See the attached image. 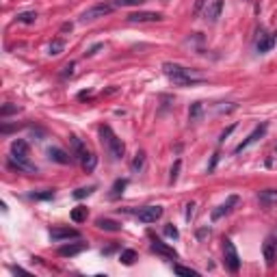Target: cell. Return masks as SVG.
I'll list each match as a JSON object with an SVG mask.
<instances>
[{"label": "cell", "mask_w": 277, "mask_h": 277, "mask_svg": "<svg viewBox=\"0 0 277 277\" xmlns=\"http://www.w3.org/2000/svg\"><path fill=\"white\" fill-rule=\"evenodd\" d=\"M180 169H182V160H175L173 167H171V171H169V182H171V184L178 182V178H180Z\"/></svg>", "instance_id": "cb8c5ba5"}, {"label": "cell", "mask_w": 277, "mask_h": 277, "mask_svg": "<svg viewBox=\"0 0 277 277\" xmlns=\"http://www.w3.org/2000/svg\"><path fill=\"white\" fill-rule=\"evenodd\" d=\"M82 167H85V171H93L95 165H98V158H95V154H91V152H87V156L80 160Z\"/></svg>", "instance_id": "44dd1931"}, {"label": "cell", "mask_w": 277, "mask_h": 277, "mask_svg": "<svg viewBox=\"0 0 277 277\" xmlns=\"http://www.w3.org/2000/svg\"><path fill=\"white\" fill-rule=\"evenodd\" d=\"M69 143H72V154L76 156L78 160H82V158H85V156H87V152H89V150H87V145H85V143H82L78 137H72V138H69Z\"/></svg>", "instance_id": "ac0fdd59"}, {"label": "cell", "mask_w": 277, "mask_h": 277, "mask_svg": "<svg viewBox=\"0 0 277 277\" xmlns=\"http://www.w3.org/2000/svg\"><path fill=\"white\" fill-rule=\"evenodd\" d=\"M135 260H137V253L132 251V249H126V251H122V262H123L126 266H130Z\"/></svg>", "instance_id": "4316f807"}, {"label": "cell", "mask_w": 277, "mask_h": 277, "mask_svg": "<svg viewBox=\"0 0 277 277\" xmlns=\"http://www.w3.org/2000/svg\"><path fill=\"white\" fill-rule=\"evenodd\" d=\"M275 44V37H271L269 33H264V31H260V37H258V52H269L271 48H273Z\"/></svg>", "instance_id": "e0dca14e"}, {"label": "cell", "mask_w": 277, "mask_h": 277, "mask_svg": "<svg viewBox=\"0 0 277 277\" xmlns=\"http://www.w3.org/2000/svg\"><path fill=\"white\" fill-rule=\"evenodd\" d=\"M236 204H238V195H230L223 204L216 208V210H212V221H219V219H223L225 215H230V212H232V208L236 206Z\"/></svg>", "instance_id": "8992f818"}, {"label": "cell", "mask_w": 277, "mask_h": 277, "mask_svg": "<svg viewBox=\"0 0 277 277\" xmlns=\"http://www.w3.org/2000/svg\"><path fill=\"white\" fill-rule=\"evenodd\" d=\"M150 249L154 253H158V256H165V258H169V260H175L178 258V253H175V249L173 247H169L167 243H163V241H154L150 245Z\"/></svg>", "instance_id": "9c48e42d"}, {"label": "cell", "mask_w": 277, "mask_h": 277, "mask_svg": "<svg viewBox=\"0 0 277 277\" xmlns=\"http://www.w3.org/2000/svg\"><path fill=\"white\" fill-rule=\"evenodd\" d=\"M158 20H163V15L158 11H137L128 15V22H158Z\"/></svg>", "instance_id": "ba28073f"}, {"label": "cell", "mask_w": 277, "mask_h": 277, "mask_svg": "<svg viewBox=\"0 0 277 277\" xmlns=\"http://www.w3.org/2000/svg\"><path fill=\"white\" fill-rule=\"evenodd\" d=\"M143 165H145V154H143V152H138V154L135 156V160H132V169L138 171V169H143Z\"/></svg>", "instance_id": "f1b7e54d"}, {"label": "cell", "mask_w": 277, "mask_h": 277, "mask_svg": "<svg viewBox=\"0 0 277 277\" xmlns=\"http://www.w3.org/2000/svg\"><path fill=\"white\" fill-rule=\"evenodd\" d=\"M165 234H167L169 238H178L180 236V232L173 228V225H165Z\"/></svg>", "instance_id": "d6a6232c"}, {"label": "cell", "mask_w": 277, "mask_h": 277, "mask_svg": "<svg viewBox=\"0 0 277 277\" xmlns=\"http://www.w3.org/2000/svg\"><path fill=\"white\" fill-rule=\"evenodd\" d=\"M234 128H236V126H230L228 130H223V132H221V138H219V141H225V138H228V137L234 132Z\"/></svg>", "instance_id": "e575fe53"}, {"label": "cell", "mask_w": 277, "mask_h": 277, "mask_svg": "<svg viewBox=\"0 0 277 277\" xmlns=\"http://www.w3.org/2000/svg\"><path fill=\"white\" fill-rule=\"evenodd\" d=\"M175 273H178V275H191V277H195V275H197V271L186 269V266H175Z\"/></svg>", "instance_id": "1f68e13d"}, {"label": "cell", "mask_w": 277, "mask_h": 277, "mask_svg": "<svg viewBox=\"0 0 277 277\" xmlns=\"http://www.w3.org/2000/svg\"><path fill=\"white\" fill-rule=\"evenodd\" d=\"M17 110H20V106L17 104H4L2 108H0V117H9V115L17 113Z\"/></svg>", "instance_id": "83f0119b"}, {"label": "cell", "mask_w": 277, "mask_h": 277, "mask_svg": "<svg viewBox=\"0 0 277 277\" xmlns=\"http://www.w3.org/2000/svg\"><path fill=\"white\" fill-rule=\"evenodd\" d=\"M201 113H204V104L195 102L191 106V110H188V119H191V122H197V119L201 117Z\"/></svg>", "instance_id": "7402d4cb"}, {"label": "cell", "mask_w": 277, "mask_h": 277, "mask_svg": "<svg viewBox=\"0 0 277 277\" xmlns=\"http://www.w3.org/2000/svg\"><path fill=\"white\" fill-rule=\"evenodd\" d=\"M221 11H223V0H212V2L208 4L204 15H206L208 22H216V17L221 15Z\"/></svg>", "instance_id": "4fadbf2b"}, {"label": "cell", "mask_w": 277, "mask_h": 277, "mask_svg": "<svg viewBox=\"0 0 277 277\" xmlns=\"http://www.w3.org/2000/svg\"><path fill=\"white\" fill-rule=\"evenodd\" d=\"M35 200H50V197H54V191H46V193H35Z\"/></svg>", "instance_id": "836d02e7"}, {"label": "cell", "mask_w": 277, "mask_h": 277, "mask_svg": "<svg viewBox=\"0 0 277 277\" xmlns=\"http://www.w3.org/2000/svg\"><path fill=\"white\" fill-rule=\"evenodd\" d=\"M264 135H266V123H262V126H258L256 130H253L251 135H249V137H247V138H245V141L241 143V145L236 147V154H241V152H243V150H247L249 145H253V143H256V141H260V138L264 137Z\"/></svg>", "instance_id": "52a82bcc"}, {"label": "cell", "mask_w": 277, "mask_h": 277, "mask_svg": "<svg viewBox=\"0 0 277 277\" xmlns=\"http://www.w3.org/2000/svg\"><path fill=\"white\" fill-rule=\"evenodd\" d=\"M163 72L167 74L169 78H171L175 85H180V87L195 85V82L200 80V78L195 76V72H193V69L182 67V65H178V63H165V65H163Z\"/></svg>", "instance_id": "6da1fadb"}, {"label": "cell", "mask_w": 277, "mask_h": 277, "mask_svg": "<svg viewBox=\"0 0 277 277\" xmlns=\"http://www.w3.org/2000/svg\"><path fill=\"white\" fill-rule=\"evenodd\" d=\"M50 236H52V241H69V238H78V232L69 228H59V230H52Z\"/></svg>", "instance_id": "2e32d148"}, {"label": "cell", "mask_w": 277, "mask_h": 277, "mask_svg": "<svg viewBox=\"0 0 277 277\" xmlns=\"http://www.w3.org/2000/svg\"><path fill=\"white\" fill-rule=\"evenodd\" d=\"M63 48H65V44H63L61 39H54L52 44H50V54H52V57H59V54L63 52Z\"/></svg>", "instance_id": "484cf974"}, {"label": "cell", "mask_w": 277, "mask_h": 277, "mask_svg": "<svg viewBox=\"0 0 277 277\" xmlns=\"http://www.w3.org/2000/svg\"><path fill=\"white\" fill-rule=\"evenodd\" d=\"M87 215H89V212H87L85 206H76L72 210V221L74 223H82V221H87Z\"/></svg>", "instance_id": "ffe728a7"}, {"label": "cell", "mask_w": 277, "mask_h": 277, "mask_svg": "<svg viewBox=\"0 0 277 277\" xmlns=\"http://www.w3.org/2000/svg\"><path fill=\"white\" fill-rule=\"evenodd\" d=\"M216 160H219V154H215V156H212V163H210V167H208V169H210V171H212V169H215Z\"/></svg>", "instance_id": "74e56055"}, {"label": "cell", "mask_w": 277, "mask_h": 277, "mask_svg": "<svg viewBox=\"0 0 277 277\" xmlns=\"http://www.w3.org/2000/svg\"><path fill=\"white\" fill-rule=\"evenodd\" d=\"M115 9V4H108V2H100V4H93L91 9H87L85 13H82L80 22H93V20H100V17L108 15L110 11Z\"/></svg>", "instance_id": "277c9868"}, {"label": "cell", "mask_w": 277, "mask_h": 277, "mask_svg": "<svg viewBox=\"0 0 277 277\" xmlns=\"http://www.w3.org/2000/svg\"><path fill=\"white\" fill-rule=\"evenodd\" d=\"M63 69H65V72H63V76H72V74H74V63H69V65H65Z\"/></svg>", "instance_id": "d590c367"}, {"label": "cell", "mask_w": 277, "mask_h": 277, "mask_svg": "<svg viewBox=\"0 0 277 277\" xmlns=\"http://www.w3.org/2000/svg\"><path fill=\"white\" fill-rule=\"evenodd\" d=\"M48 156L54 160V163H59V165H67V163H72V156H69L67 152H63L61 147H50V150H48Z\"/></svg>", "instance_id": "9a60e30c"}, {"label": "cell", "mask_w": 277, "mask_h": 277, "mask_svg": "<svg viewBox=\"0 0 277 277\" xmlns=\"http://www.w3.org/2000/svg\"><path fill=\"white\" fill-rule=\"evenodd\" d=\"M201 7H204V0H197V4H195V13H197V11H200V9H201Z\"/></svg>", "instance_id": "f35d334b"}, {"label": "cell", "mask_w": 277, "mask_h": 277, "mask_svg": "<svg viewBox=\"0 0 277 277\" xmlns=\"http://www.w3.org/2000/svg\"><path fill=\"white\" fill-rule=\"evenodd\" d=\"M223 253H225V266H228L232 273H236V271L241 269V258H238V251H236V247H234V243L228 241V238L223 241Z\"/></svg>", "instance_id": "3957f363"}, {"label": "cell", "mask_w": 277, "mask_h": 277, "mask_svg": "<svg viewBox=\"0 0 277 277\" xmlns=\"http://www.w3.org/2000/svg\"><path fill=\"white\" fill-rule=\"evenodd\" d=\"M258 201H260V206H264V208L277 206V191H275V188H266V191H260V193H258Z\"/></svg>", "instance_id": "8fae6325"}, {"label": "cell", "mask_w": 277, "mask_h": 277, "mask_svg": "<svg viewBox=\"0 0 277 277\" xmlns=\"http://www.w3.org/2000/svg\"><path fill=\"white\" fill-rule=\"evenodd\" d=\"M160 216H163V208L160 206H145L137 212V219L141 223H156Z\"/></svg>", "instance_id": "5b68a950"}, {"label": "cell", "mask_w": 277, "mask_h": 277, "mask_svg": "<svg viewBox=\"0 0 277 277\" xmlns=\"http://www.w3.org/2000/svg\"><path fill=\"white\" fill-rule=\"evenodd\" d=\"M35 20H37L35 11H24L17 15V22H22V24H35Z\"/></svg>", "instance_id": "603a6c76"}, {"label": "cell", "mask_w": 277, "mask_h": 277, "mask_svg": "<svg viewBox=\"0 0 277 277\" xmlns=\"http://www.w3.org/2000/svg\"><path fill=\"white\" fill-rule=\"evenodd\" d=\"M87 245L85 243H72V245H63L61 249H59V256L63 258H72V256H78L80 251H85Z\"/></svg>", "instance_id": "5bb4252c"}, {"label": "cell", "mask_w": 277, "mask_h": 277, "mask_svg": "<svg viewBox=\"0 0 277 277\" xmlns=\"http://www.w3.org/2000/svg\"><path fill=\"white\" fill-rule=\"evenodd\" d=\"M143 0H115V7H137V4H141Z\"/></svg>", "instance_id": "f546056e"}, {"label": "cell", "mask_w": 277, "mask_h": 277, "mask_svg": "<svg viewBox=\"0 0 277 277\" xmlns=\"http://www.w3.org/2000/svg\"><path fill=\"white\" fill-rule=\"evenodd\" d=\"M193 212H195V204H188V206H186V219H191Z\"/></svg>", "instance_id": "8d00e7d4"}, {"label": "cell", "mask_w": 277, "mask_h": 277, "mask_svg": "<svg viewBox=\"0 0 277 277\" xmlns=\"http://www.w3.org/2000/svg\"><path fill=\"white\" fill-rule=\"evenodd\" d=\"M100 138H102V145L106 147V152H108V156L113 160H119L123 156V152H126V147H123L122 138L113 132V128L110 126H100Z\"/></svg>", "instance_id": "7a4b0ae2"}, {"label": "cell", "mask_w": 277, "mask_h": 277, "mask_svg": "<svg viewBox=\"0 0 277 277\" xmlns=\"http://www.w3.org/2000/svg\"><path fill=\"white\" fill-rule=\"evenodd\" d=\"M126 186H128V180H117V182L113 184V193H110V197H119Z\"/></svg>", "instance_id": "d4e9b609"}, {"label": "cell", "mask_w": 277, "mask_h": 277, "mask_svg": "<svg viewBox=\"0 0 277 277\" xmlns=\"http://www.w3.org/2000/svg\"><path fill=\"white\" fill-rule=\"evenodd\" d=\"M11 156H15V158H29V143L22 141V138H15L11 143Z\"/></svg>", "instance_id": "7c38bea8"}, {"label": "cell", "mask_w": 277, "mask_h": 277, "mask_svg": "<svg viewBox=\"0 0 277 277\" xmlns=\"http://www.w3.org/2000/svg\"><path fill=\"white\" fill-rule=\"evenodd\" d=\"M262 251H264L266 264L273 266L275 260H277V243H275V238H271V236L266 238V241H264V247H262Z\"/></svg>", "instance_id": "30bf717a"}, {"label": "cell", "mask_w": 277, "mask_h": 277, "mask_svg": "<svg viewBox=\"0 0 277 277\" xmlns=\"http://www.w3.org/2000/svg\"><path fill=\"white\" fill-rule=\"evenodd\" d=\"M98 228L100 230H106V232H119V230H122V225L115 223V221H110V219H98Z\"/></svg>", "instance_id": "d6986e66"}, {"label": "cell", "mask_w": 277, "mask_h": 277, "mask_svg": "<svg viewBox=\"0 0 277 277\" xmlns=\"http://www.w3.org/2000/svg\"><path fill=\"white\" fill-rule=\"evenodd\" d=\"M95 191V186H89V188H78L76 193H74V197L76 200H82V197H87V195H91V193Z\"/></svg>", "instance_id": "4dcf8cb0"}]
</instances>
